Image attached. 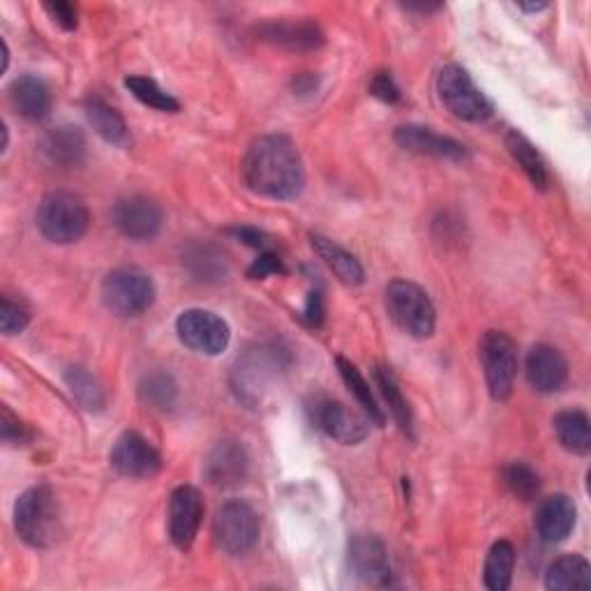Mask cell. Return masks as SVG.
<instances>
[{"label": "cell", "mask_w": 591, "mask_h": 591, "mask_svg": "<svg viewBox=\"0 0 591 591\" xmlns=\"http://www.w3.org/2000/svg\"><path fill=\"white\" fill-rule=\"evenodd\" d=\"M249 192L273 202H292L305 190V162L287 134H264L252 142L241 164Z\"/></svg>", "instance_id": "cell-1"}, {"label": "cell", "mask_w": 591, "mask_h": 591, "mask_svg": "<svg viewBox=\"0 0 591 591\" xmlns=\"http://www.w3.org/2000/svg\"><path fill=\"white\" fill-rule=\"evenodd\" d=\"M17 537L35 550L53 548L63 537L61 501L49 486L28 488L14 503Z\"/></svg>", "instance_id": "cell-2"}, {"label": "cell", "mask_w": 591, "mask_h": 591, "mask_svg": "<svg viewBox=\"0 0 591 591\" xmlns=\"http://www.w3.org/2000/svg\"><path fill=\"white\" fill-rule=\"evenodd\" d=\"M292 365L289 349L279 345H257L247 349L232 370V388L247 407H259Z\"/></svg>", "instance_id": "cell-3"}, {"label": "cell", "mask_w": 591, "mask_h": 591, "mask_svg": "<svg viewBox=\"0 0 591 591\" xmlns=\"http://www.w3.org/2000/svg\"><path fill=\"white\" fill-rule=\"evenodd\" d=\"M386 313L403 333L428 340L437 330V309L428 292L409 279H393L384 292Z\"/></svg>", "instance_id": "cell-4"}, {"label": "cell", "mask_w": 591, "mask_h": 591, "mask_svg": "<svg viewBox=\"0 0 591 591\" xmlns=\"http://www.w3.org/2000/svg\"><path fill=\"white\" fill-rule=\"evenodd\" d=\"M35 224L49 243L70 245L86 236L91 227V211L79 194L51 192L38 206Z\"/></svg>", "instance_id": "cell-5"}, {"label": "cell", "mask_w": 591, "mask_h": 591, "mask_svg": "<svg viewBox=\"0 0 591 591\" xmlns=\"http://www.w3.org/2000/svg\"><path fill=\"white\" fill-rule=\"evenodd\" d=\"M437 93L441 104L460 121L486 123L495 114L492 102L476 86V81L462 65L450 63L439 70Z\"/></svg>", "instance_id": "cell-6"}, {"label": "cell", "mask_w": 591, "mask_h": 591, "mask_svg": "<svg viewBox=\"0 0 591 591\" xmlns=\"http://www.w3.org/2000/svg\"><path fill=\"white\" fill-rule=\"evenodd\" d=\"M102 303L119 317H139L153 307L157 289L153 277L136 268H116L102 279Z\"/></svg>", "instance_id": "cell-7"}, {"label": "cell", "mask_w": 591, "mask_h": 591, "mask_svg": "<svg viewBox=\"0 0 591 591\" xmlns=\"http://www.w3.org/2000/svg\"><path fill=\"white\" fill-rule=\"evenodd\" d=\"M478 358L483 365L490 398L495 403L509 400L518 375V345L513 337L503 330H488L478 345Z\"/></svg>", "instance_id": "cell-8"}, {"label": "cell", "mask_w": 591, "mask_h": 591, "mask_svg": "<svg viewBox=\"0 0 591 591\" xmlns=\"http://www.w3.org/2000/svg\"><path fill=\"white\" fill-rule=\"evenodd\" d=\"M259 516L243 499L222 503L213 518V539L217 548L230 557H245L259 543Z\"/></svg>", "instance_id": "cell-9"}, {"label": "cell", "mask_w": 591, "mask_h": 591, "mask_svg": "<svg viewBox=\"0 0 591 591\" xmlns=\"http://www.w3.org/2000/svg\"><path fill=\"white\" fill-rule=\"evenodd\" d=\"M309 424L328 439L343 446H358L370 435V418L349 411L340 400L330 396H313L305 403Z\"/></svg>", "instance_id": "cell-10"}, {"label": "cell", "mask_w": 591, "mask_h": 591, "mask_svg": "<svg viewBox=\"0 0 591 591\" xmlns=\"http://www.w3.org/2000/svg\"><path fill=\"white\" fill-rule=\"evenodd\" d=\"M176 335L183 347L202 356H220L232 343L230 324L204 307H190L181 313Z\"/></svg>", "instance_id": "cell-11"}, {"label": "cell", "mask_w": 591, "mask_h": 591, "mask_svg": "<svg viewBox=\"0 0 591 591\" xmlns=\"http://www.w3.org/2000/svg\"><path fill=\"white\" fill-rule=\"evenodd\" d=\"M111 222H114V227L119 230L121 236L134 243H146L162 232L164 213L157 206V202L149 200V196L130 194L114 204Z\"/></svg>", "instance_id": "cell-12"}, {"label": "cell", "mask_w": 591, "mask_h": 591, "mask_svg": "<svg viewBox=\"0 0 591 591\" xmlns=\"http://www.w3.org/2000/svg\"><path fill=\"white\" fill-rule=\"evenodd\" d=\"M109 462L119 476L132 478V481L153 478L162 469V456L157 454V448L134 430H128L116 439L109 454Z\"/></svg>", "instance_id": "cell-13"}, {"label": "cell", "mask_w": 591, "mask_h": 591, "mask_svg": "<svg viewBox=\"0 0 591 591\" xmlns=\"http://www.w3.org/2000/svg\"><path fill=\"white\" fill-rule=\"evenodd\" d=\"M206 503L192 486H179L169 497V539L179 550H190L200 537Z\"/></svg>", "instance_id": "cell-14"}, {"label": "cell", "mask_w": 591, "mask_h": 591, "mask_svg": "<svg viewBox=\"0 0 591 591\" xmlns=\"http://www.w3.org/2000/svg\"><path fill=\"white\" fill-rule=\"evenodd\" d=\"M393 139H396V144L400 149H405L407 153H414V155L435 157V160H444V162H465L469 157L467 146L460 144L458 139L439 134L426 125H416V123L400 125V128H396V134H393Z\"/></svg>", "instance_id": "cell-15"}, {"label": "cell", "mask_w": 591, "mask_h": 591, "mask_svg": "<svg viewBox=\"0 0 591 591\" xmlns=\"http://www.w3.org/2000/svg\"><path fill=\"white\" fill-rule=\"evenodd\" d=\"M349 569L351 573L370 587H390L393 584V567L390 557L379 537L373 533H360L349 541Z\"/></svg>", "instance_id": "cell-16"}, {"label": "cell", "mask_w": 591, "mask_h": 591, "mask_svg": "<svg viewBox=\"0 0 591 591\" xmlns=\"http://www.w3.org/2000/svg\"><path fill=\"white\" fill-rule=\"evenodd\" d=\"M255 33L262 42L287 51H317L326 42L322 26L309 19L264 21L257 26Z\"/></svg>", "instance_id": "cell-17"}, {"label": "cell", "mask_w": 591, "mask_h": 591, "mask_svg": "<svg viewBox=\"0 0 591 591\" xmlns=\"http://www.w3.org/2000/svg\"><path fill=\"white\" fill-rule=\"evenodd\" d=\"M524 375L533 390L552 396L569 381V360L552 345H533L524 360Z\"/></svg>", "instance_id": "cell-18"}, {"label": "cell", "mask_w": 591, "mask_h": 591, "mask_svg": "<svg viewBox=\"0 0 591 591\" xmlns=\"http://www.w3.org/2000/svg\"><path fill=\"white\" fill-rule=\"evenodd\" d=\"M249 458L236 439H222L213 446L206 460V478L215 488H238L247 481Z\"/></svg>", "instance_id": "cell-19"}, {"label": "cell", "mask_w": 591, "mask_h": 591, "mask_svg": "<svg viewBox=\"0 0 591 591\" xmlns=\"http://www.w3.org/2000/svg\"><path fill=\"white\" fill-rule=\"evenodd\" d=\"M578 520V509L575 501L569 495H552L541 501L539 511H537V531L541 541L554 546V543H564Z\"/></svg>", "instance_id": "cell-20"}, {"label": "cell", "mask_w": 591, "mask_h": 591, "mask_svg": "<svg viewBox=\"0 0 591 591\" xmlns=\"http://www.w3.org/2000/svg\"><path fill=\"white\" fill-rule=\"evenodd\" d=\"M10 102L17 114L31 123L44 121L51 114V106H53L49 86L35 74H21L12 81Z\"/></svg>", "instance_id": "cell-21"}, {"label": "cell", "mask_w": 591, "mask_h": 591, "mask_svg": "<svg viewBox=\"0 0 591 591\" xmlns=\"http://www.w3.org/2000/svg\"><path fill=\"white\" fill-rule=\"evenodd\" d=\"M40 151L49 164L59 169H74L86 160V136L74 125L53 128L44 134Z\"/></svg>", "instance_id": "cell-22"}, {"label": "cell", "mask_w": 591, "mask_h": 591, "mask_svg": "<svg viewBox=\"0 0 591 591\" xmlns=\"http://www.w3.org/2000/svg\"><path fill=\"white\" fill-rule=\"evenodd\" d=\"M309 245L317 252V257L333 271V275L340 283L349 287H358L365 283V268L356 255L345 249L340 243H335L322 234H309Z\"/></svg>", "instance_id": "cell-23"}, {"label": "cell", "mask_w": 591, "mask_h": 591, "mask_svg": "<svg viewBox=\"0 0 591 591\" xmlns=\"http://www.w3.org/2000/svg\"><path fill=\"white\" fill-rule=\"evenodd\" d=\"M183 266L200 283L215 285L230 275V262L213 243H190L183 249Z\"/></svg>", "instance_id": "cell-24"}, {"label": "cell", "mask_w": 591, "mask_h": 591, "mask_svg": "<svg viewBox=\"0 0 591 591\" xmlns=\"http://www.w3.org/2000/svg\"><path fill=\"white\" fill-rule=\"evenodd\" d=\"M83 111H86L89 125L95 130L98 136L104 139L106 144L119 146V149H125V146L132 144L130 128H128L125 119L119 114L114 106L106 104L100 98H89Z\"/></svg>", "instance_id": "cell-25"}, {"label": "cell", "mask_w": 591, "mask_h": 591, "mask_svg": "<svg viewBox=\"0 0 591 591\" xmlns=\"http://www.w3.org/2000/svg\"><path fill=\"white\" fill-rule=\"evenodd\" d=\"M546 589L550 591H589L591 567L582 554L557 557L546 571Z\"/></svg>", "instance_id": "cell-26"}, {"label": "cell", "mask_w": 591, "mask_h": 591, "mask_svg": "<svg viewBox=\"0 0 591 591\" xmlns=\"http://www.w3.org/2000/svg\"><path fill=\"white\" fill-rule=\"evenodd\" d=\"M552 428L561 448L573 456H589L591 450V420L582 409H564L552 420Z\"/></svg>", "instance_id": "cell-27"}, {"label": "cell", "mask_w": 591, "mask_h": 591, "mask_svg": "<svg viewBox=\"0 0 591 591\" xmlns=\"http://www.w3.org/2000/svg\"><path fill=\"white\" fill-rule=\"evenodd\" d=\"M335 365H337V373H340L345 386L349 388V393L356 398V403L363 407L365 416L370 418V424L381 428L386 424V414H384V407L379 405V400L375 398V390H373L370 381L365 379L363 373L345 356H337Z\"/></svg>", "instance_id": "cell-28"}, {"label": "cell", "mask_w": 591, "mask_h": 591, "mask_svg": "<svg viewBox=\"0 0 591 591\" xmlns=\"http://www.w3.org/2000/svg\"><path fill=\"white\" fill-rule=\"evenodd\" d=\"M506 149H509L511 157L522 169L524 176L531 181L533 187L548 190L550 174H548L546 160L541 157V153L537 151V146H533L524 134H520L518 130H511L509 134H506Z\"/></svg>", "instance_id": "cell-29"}, {"label": "cell", "mask_w": 591, "mask_h": 591, "mask_svg": "<svg viewBox=\"0 0 591 591\" xmlns=\"http://www.w3.org/2000/svg\"><path fill=\"white\" fill-rule=\"evenodd\" d=\"M63 381L70 390V396L77 400L81 409H86L91 414H100L106 407V396H104L102 384L89 368H83V365H70V368H65Z\"/></svg>", "instance_id": "cell-30"}, {"label": "cell", "mask_w": 591, "mask_h": 591, "mask_svg": "<svg viewBox=\"0 0 591 591\" xmlns=\"http://www.w3.org/2000/svg\"><path fill=\"white\" fill-rule=\"evenodd\" d=\"M373 377H375V386L379 388L381 398H384V403H386V409L390 411L393 420H396L398 428H400L405 435L414 437V416H411V407H409L407 398L403 396V388H400L396 375H393V373L386 368V365H377L375 373H373Z\"/></svg>", "instance_id": "cell-31"}, {"label": "cell", "mask_w": 591, "mask_h": 591, "mask_svg": "<svg viewBox=\"0 0 591 591\" xmlns=\"http://www.w3.org/2000/svg\"><path fill=\"white\" fill-rule=\"evenodd\" d=\"M513 571H516L513 543L497 541L486 557V569H483L486 587L490 591H506L513 582Z\"/></svg>", "instance_id": "cell-32"}, {"label": "cell", "mask_w": 591, "mask_h": 591, "mask_svg": "<svg viewBox=\"0 0 591 591\" xmlns=\"http://www.w3.org/2000/svg\"><path fill=\"white\" fill-rule=\"evenodd\" d=\"M125 89L151 109L155 111H164V114H176L181 111V102L172 95L166 93L157 81H153L151 77H142V74H132L125 79Z\"/></svg>", "instance_id": "cell-33"}, {"label": "cell", "mask_w": 591, "mask_h": 591, "mask_svg": "<svg viewBox=\"0 0 591 591\" xmlns=\"http://www.w3.org/2000/svg\"><path fill=\"white\" fill-rule=\"evenodd\" d=\"M139 396L155 411H172L179 403V384L172 375L153 373L139 384Z\"/></svg>", "instance_id": "cell-34"}, {"label": "cell", "mask_w": 591, "mask_h": 591, "mask_svg": "<svg viewBox=\"0 0 591 591\" xmlns=\"http://www.w3.org/2000/svg\"><path fill=\"white\" fill-rule=\"evenodd\" d=\"M501 478H503L506 490H509L513 497H518L520 501L537 499L541 492L539 471L522 460H513L506 465L501 471Z\"/></svg>", "instance_id": "cell-35"}, {"label": "cell", "mask_w": 591, "mask_h": 591, "mask_svg": "<svg viewBox=\"0 0 591 591\" xmlns=\"http://www.w3.org/2000/svg\"><path fill=\"white\" fill-rule=\"evenodd\" d=\"M28 322H31V315L21 303H14L10 296L0 298V330L6 335H17L26 330Z\"/></svg>", "instance_id": "cell-36"}, {"label": "cell", "mask_w": 591, "mask_h": 591, "mask_svg": "<svg viewBox=\"0 0 591 591\" xmlns=\"http://www.w3.org/2000/svg\"><path fill=\"white\" fill-rule=\"evenodd\" d=\"M0 437L8 446H28L33 441V430L28 428L19 416H14L8 407H3V418H0Z\"/></svg>", "instance_id": "cell-37"}, {"label": "cell", "mask_w": 591, "mask_h": 591, "mask_svg": "<svg viewBox=\"0 0 591 591\" xmlns=\"http://www.w3.org/2000/svg\"><path fill=\"white\" fill-rule=\"evenodd\" d=\"M271 275H287L285 262L279 259L273 249H262L259 257L249 264L247 277L249 279H266Z\"/></svg>", "instance_id": "cell-38"}, {"label": "cell", "mask_w": 591, "mask_h": 591, "mask_svg": "<svg viewBox=\"0 0 591 591\" xmlns=\"http://www.w3.org/2000/svg\"><path fill=\"white\" fill-rule=\"evenodd\" d=\"M370 93L377 100L386 102V104H396V102L403 100V91L398 86V81L393 79L390 72H384V70L373 74V79H370Z\"/></svg>", "instance_id": "cell-39"}, {"label": "cell", "mask_w": 591, "mask_h": 591, "mask_svg": "<svg viewBox=\"0 0 591 591\" xmlns=\"http://www.w3.org/2000/svg\"><path fill=\"white\" fill-rule=\"evenodd\" d=\"M324 315H326V307H324V289L322 285L317 283V287L309 289L307 298H305V307L300 313V319L307 324V326H322L324 324Z\"/></svg>", "instance_id": "cell-40"}, {"label": "cell", "mask_w": 591, "mask_h": 591, "mask_svg": "<svg viewBox=\"0 0 591 591\" xmlns=\"http://www.w3.org/2000/svg\"><path fill=\"white\" fill-rule=\"evenodd\" d=\"M44 10L53 19V23H59L63 31H74V28L79 26V10H77V6L68 3V0H55V3H47Z\"/></svg>", "instance_id": "cell-41"}, {"label": "cell", "mask_w": 591, "mask_h": 591, "mask_svg": "<svg viewBox=\"0 0 591 591\" xmlns=\"http://www.w3.org/2000/svg\"><path fill=\"white\" fill-rule=\"evenodd\" d=\"M230 234L234 238H238L241 243H245L249 247H255L259 252L262 249H268V236L262 230H257V227H232Z\"/></svg>", "instance_id": "cell-42"}, {"label": "cell", "mask_w": 591, "mask_h": 591, "mask_svg": "<svg viewBox=\"0 0 591 591\" xmlns=\"http://www.w3.org/2000/svg\"><path fill=\"white\" fill-rule=\"evenodd\" d=\"M294 91L298 95H309L317 91V77L313 72H300L294 77Z\"/></svg>", "instance_id": "cell-43"}, {"label": "cell", "mask_w": 591, "mask_h": 591, "mask_svg": "<svg viewBox=\"0 0 591 591\" xmlns=\"http://www.w3.org/2000/svg\"><path fill=\"white\" fill-rule=\"evenodd\" d=\"M409 12H420V14H430V12H437L441 10L444 6L441 3H409L405 6Z\"/></svg>", "instance_id": "cell-44"}, {"label": "cell", "mask_w": 591, "mask_h": 591, "mask_svg": "<svg viewBox=\"0 0 591 591\" xmlns=\"http://www.w3.org/2000/svg\"><path fill=\"white\" fill-rule=\"evenodd\" d=\"M548 8V3H518V10H522V12H541V10H546Z\"/></svg>", "instance_id": "cell-45"}]
</instances>
